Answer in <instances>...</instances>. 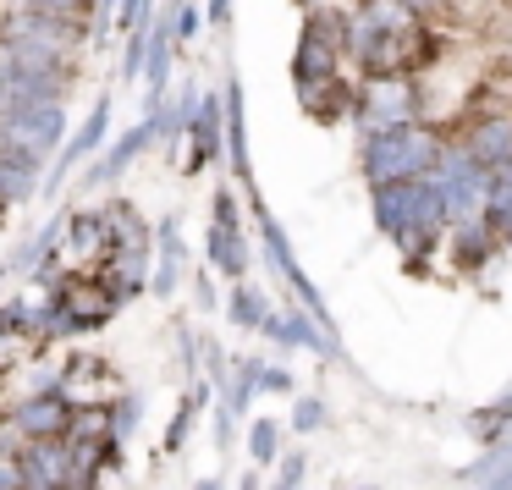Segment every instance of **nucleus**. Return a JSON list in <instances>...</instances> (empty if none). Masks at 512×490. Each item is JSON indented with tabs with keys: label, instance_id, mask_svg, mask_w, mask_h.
Wrapping results in <instances>:
<instances>
[{
	"label": "nucleus",
	"instance_id": "nucleus-25",
	"mask_svg": "<svg viewBox=\"0 0 512 490\" xmlns=\"http://www.w3.org/2000/svg\"><path fill=\"white\" fill-rule=\"evenodd\" d=\"M270 314H276V309L265 303V292H259L254 281H237L232 298H226V320H232L237 331H265Z\"/></svg>",
	"mask_w": 512,
	"mask_h": 490
},
{
	"label": "nucleus",
	"instance_id": "nucleus-45",
	"mask_svg": "<svg viewBox=\"0 0 512 490\" xmlns=\"http://www.w3.org/2000/svg\"><path fill=\"white\" fill-rule=\"evenodd\" d=\"M397 6H408L413 17H424V12H435V6H446V0H397Z\"/></svg>",
	"mask_w": 512,
	"mask_h": 490
},
{
	"label": "nucleus",
	"instance_id": "nucleus-10",
	"mask_svg": "<svg viewBox=\"0 0 512 490\" xmlns=\"http://www.w3.org/2000/svg\"><path fill=\"white\" fill-rule=\"evenodd\" d=\"M259 336H265V342H276L281 353H298V347H303V353H320V358H342V336L325 331V325L314 320L303 303H292V309H276V314L265 320V331H259Z\"/></svg>",
	"mask_w": 512,
	"mask_h": 490
},
{
	"label": "nucleus",
	"instance_id": "nucleus-50",
	"mask_svg": "<svg viewBox=\"0 0 512 490\" xmlns=\"http://www.w3.org/2000/svg\"><path fill=\"white\" fill-rule=\"evenodd\" d=\"M303 6H309V12H314V0H303Z\"/></svg>",
	"mask_w": 512,
	"mask_h": 490
},
{
	"label": "nucleus",
	"instance_id": "nucleus-16",
	"mask_svg": "<svg viewBox=\"0 0 512 490\" xmlns=\"http://www.w3.org/2000/svg\"><path fill=\"white\" fill-rule=\"evenodd\" d=\"M463 149H468V155H474L485 171L512 166V111H490V116H479V122L463 133Z\"/></svg>",
	"mask_w": 512,
	"mask_h": 490
},
{
	"label": "nucleus",
	"instance_id": "nucleus-47",
	"mask_svg": "<svg viewBox=\"0 0 512 490\" xmlns=\"http://www.w3.org/2000/svg\"><path fill=\"white\" fill-rule=\"evenodd\" d=\"M237 490H259V474H243V479H237Z\"/></svg>",
	"mask_w": 512,
	"mask_h": 490
},
{
	"label": "nucleus",
	"instance_id": "nucleus-9",
	"mask_svg": "<svg viewBox=\"0 0 512 490\" xmlns=\"http://www.w3.org/2000/svg\"><path fill=\"white\" fill-rule=\"evenodd\" d=\"M67 133V100H39V105H17V111L0 116V144L34 149V155L50 160V149Z\"/></svg>",
	"mask_w": 512,
	"mask_h": 490
},
{
	"label": "nucleus",
	"instance_id": "nucleus-49",
	"mask_svg": "<svg viewBox=\"0 0 512 490\" xmlns=\"http://www.w3.org/2000/svg\"><path fill=\"white\" fill-rule=\"evenodd\" d=\"M353 490H375V485H353Z\"/></svg>",
	"mask_w": 512,
	"mask_h": 490
},
{
	"label": "nucleus",
	"instance_id": "nucleus-44",
	"mask_svg": "<svg viewBox=\"0 0 512 490\" xmlns=\"http://www.w3.org/2000/svg\"><path fill=\"white\" fill-rule=\"evenodd\" d=\"M193 298H199V309H215V287H210V270H193Z\"/></svg>",
	"mask_w": 512,
	"mask_h": 490
},
{
	"label": "nucleus",
	"instance_id": "nucleus-5",
	"mask_svg": "<svg viewBox=\"0 0 512 490\" xmlns=\"http://www.w3.org/2000/svg\"><path fill=\"white\" fill-rule=\"evenodd\" d=\"M342 56H347V17L314 6V12L303 17L298 50H292V83H298V89H309V83H331Z\"/></svg>",
	"mask_w": 512,
	"mask_h": 490
},
{
	"label": "nucleus",
	"instance_id": "nucleus-23",
	"mask_svg": "<svg viewBox=\"0 0 512 490\" xmlns=\"http://www.w3.org/2000/svg\"><path fill=\"white\" fill-rule=\"evenodd\" d=\"M496 232L485 221H468V226H452V265L457 270H485V259L496 254Z\"/></svg>",
	"mask_w": 512,
	"mask_h": 490
},
{
	"label": "nucleus",
	"instance_id": "nucleus-40",
	"mask_svg": "<svg viewBox=\"0 0 512 490\" xmlns=\"http://www.w3.org/2000/svg\"><path fill=\"white\" fill-rule=\"evenodd\" d=\"M105 375V358H67V386H72V380H100Z\"/></svg>",
	"mask_w": 512,
	"mask_h": 490
},
{
	"label": "nucleus",
	"instance_id": "nucleus-15",
	"mask_svg": "<svg viewBox=\"0 0 512 490\" xmlns=\"http://www.w3.org/2000/svg\"><path fill=\"white\" fill-rule=\"evenodd\" d=\"M105 133H111V100H100L89 116H83V127L67 138V149H61V160L50 166V188H61V177H72V171L83 166V160H100V144Z\"/></svg>",
	"mask_w": 512,
	"mask_h": 490
},
{
	"label": "nucleus",
	"instance_id": "nucleus-8",
	"mask_svg": "<svg viewBox=\"0 0 512 490\" xmlns=\"http://www.w3.org/2000/svg\"><path fill=\"white\" fill-rule=\"evenodd\" d=\"M413 111H419V89L413 78H364L358 89V127L369 133H391V127H413Z\"/></svg>",
	"mask_w": 512,
	"mask_h": 490
},
{
	"label": "nucleus",
	"instance_id": "nucleus-28",
	"mask_svg": "<svg viewBox=\"0 0 512 490\" xmlns=\"http://www.w3.org/2000/svg\"><path fill=\"white\" fill-rule=\"evenodd\" d=\"M468 430H474L485 446H501V441H512V391H507L501 402H490V408H479L474 419H468Z\"/></svg>",
	"mask_w": 512,
	"mask_h": 490
},
{
	"label": "nucleus",
	"instance_id": "nucleus-30",
	"mask_svg": "<svg viewBox=\"0 0 512 490\" xmlns=\"http://www.w3.org/2000/svg\"><path fill=\"white\" fill-rule=\"evenodd\" d=\"M17 12H61V17H78V23H94L100 6L94 0H12Z\"/></svg>",
	"mask_w": 512,
	"mask_h": 490
},
{
	"label": "nucleus",
	"instance_id": "nucleus-4",
	"mask_svg": "<svg viewBox=\"0 0 512 490\" xmlns=\"http://www.w3.org/2000/svg\"><path fill=\"white\" fill-rule=\"evenodd\" d=\"M89 34H94V23H78V17H61V12H17L12 6L0 17V45L28 50V56H50V61L78 56Z\"/></svg>",
	"mask_w": 512,
	"mask_h": 490
},
{
	"label": "nucleus",
	"instance_id": "nucleus-6",
	"mask_svg": "<svg viewBox=\"0 0 512 490\" xmlns=\"http://www.w3.org/2000/svg\"><path fill=\"white\" fill-rule=\"evenodd\" d=\"M435 188L446 199V221L468 226V221H485V193H490V171L468 155L463 144H446L441 166H435Z\"/></svg>",
	"mask_w": 512,
	"mask_h": 490
},
{
	"label": "nucleus",
	"instance_id": "nucleus-18",
	"mask_svg": "<svg viewBox=\"0 0 512 490\" xmlns=\"http://www.w3.org/2000/svg\"><path fill=\"white\" fill-rule=\"evenodd\" d=\"M182 287V221L160 215L155 226V276H149V298H177Z\"/></svg>",
	"mask_w": 512,
	"mask_h": 490
},
{
	"label": "nucleus",
	"instance_id": "nucleus-7",
	"mask_svg": "<svg viewBox=\"0 0 512 490\" xmlns=\"http://www.w3.org/2000/svg\"><path fill=\"white\" fill-rule=\"evenodd\" d=\"M254 221H259V237H265V254H270V265H276V276L287 281V292H292V298H298L303 309L314 314V320L325 325V331L336 336V320H331V309H325V298H320V292H314V281L303 276L298 254H292V237L281 232V221H276V215H270V210H265V204H259V199H254Z\"/></svg>",
	"mask_w": 512,
	"mask_h": 490
},
{
	"label": "nucleus",
	"instance_id": "nucleus-26",
	"mask_svg": "<svg viewBox=\"0 0 512 490\" xmlns=\"http://www.w3.org/2000/svg\"><path fill=\"white\" fill-rule=\"evenodd\" d=\"M485 226L496 232V243H512V166L490 171V193H485Z\"/></svg>",
	"mask_w": 512,
	"mask_h": 490
},
{
	"label": "nucleus",
	"instance_id": "nucleus-13",
	"mask_svg": "<svg viewBox=\"0 0 512 490\" xmlns=\"http://www.w3.org/2000/svg\"><path fill=\"white\" fill-rule=\"evenodd\" d=\"M12 468H17V490H72V446L67 441H28Z\"/></svg>",
	"mask_w": 512,
	"mask_h": 490
},
{
	"label": "nucleus",
	"instance_id": "nucleus-48",
	"mask_svg": "<svg viewBox=\"0 0 512 490\" xmlns=\"http://www.w3.org/2000/svg\"><path fill=\"white\" fill-rule=\"evenodd\" d=\"M193 490H226V485H221V479H199Z\"/></svg>",
	"mask_w": 512,
	"mask_h": 490
},
{
	"label": "nucleus",
	"instance_id": "nucleus-39",
	"mask_svg": "<svg viewBox=\"0 0 512 490\" xmlns=\"http://www.w3.org/2000/svg\"><path fill=\"white\" fill-rule=\"evenodd\" d=\"M17 358H23V331H12V325L0 320V375L17 369Z\"/></svg>",
	"mask_w": 512,
	"mask_h": 490
},
{
	"label": "nucleus",
	"instance_id": "nucleus-14",
	"mask_svg": "<svg viewBox=\"0 0 512 490\" xmlns=\"http://www.w3.org/2000/svg\"><path fill=\"white\" fill-rule=\"evenodd\" d=\"M45 298H61L72 309V320H78V331H105L116 314V298L111 287H105L100 276H61L56 292H45Z\"/></svg>",
	"mask_w": 512,
	"mask_h": 490
},
{
	"label": "nucleus",
	"instance_id": "nucleus-38",
	"mask_svg": "<svg viewBox=\"0 0 512 490\" xmlns=\"http://www.w3.org/2000/svg\"><path fill=\"white\" fill-rule=\"evenodd\" d=\"M23 430H17V419L12 413H0V463H17V457H23Z\"/></svg>",
	"mask_w": 512,
	"mask_h": 490
},
{
	"label": "nucleus",
	"instance_id": "nucleus-19",
	"mask_svg": "<svg viewBox=\"0 0 512 490\" xmlns=\"http://www.w3.org/2000/svg\"><path fill=\"white\" fill-rule=\"evenodd\" d=\"M39 171H45V155L17 144H0V204H28L39 193Z\"/></svg>",
	"mask_w": 512,
	"mask_h": 490
},
{
	"label": "nucleus",
	"instance_id": "nucleus-43",
	"mask_svg": "<svg viewBox=\"0 0 512 490\" xmlns=\"http://www.w3.org/2000/svg\"><path fill=\"white\" fill-rule=\"evenodd\" d=\"M204 17L210 28H232V0H204Z\"/></svg>",
	"mask_w": 512,
	"mask_h": 490
},
{
	"label": "nucleus",
	"instance_id": "nucleus-29",
	"mask_svg": "<svg viewBox=\"0 0 512 490\" xmlns=\"http://www.w3.org/2000/svg\"><path fill=\"white\" fill-rule=\"evenodd\" d=\"M248 457H254V468H270V463H281V424L276 419H254L248 424Z\"/></svg>",
	"mask_w": 512,
	"mask_h": 490
},
{
	"label": "nucleus",
	"instance_id": "nucleus-42",
	"mask_svg": "<svg viewBox=\"0 0 512 490\" xmlns=\"http://www.w3.org/2000/svg\"><path fill=\"white\" fill-rule=\"evenodd\" d=\"M232 419H237V413H232V408H226V402H221V408H215V446H221V452H226V446H232Z\"/></svg>",
	"mask_w": 512,
	"mask_h": 490
},
{
	"label": "nucleus",
	"instance_id": "nucleus-11",
	"mask_svg": "<svg viewBox=\"0 0 512 490\" xmlns=\"http://www.w3.org/2000/svg\"><path fill=\"white\" fill-rule=\"evenodd\" d=\"M226 155V94L204 89L199 111H193V127H188V177H199V171H210L215 160Z\"/></svg>",
	"mask_w": 512,
	"mask_h": 490
},
{
	"label": "nucleus",
	"instance_id": "nucleus-12",
	"mask_svg": "<svg viewBox=\"0 0 512 490\" xmlns=\"http://www.w3.org/2000/svg\"><path fill=\"white\" fill-rule=\"evenodd\" d=\"M72 413H78V402H72L67 391H39V397L17 402L12 419H17V430H23V441H67Z\"/></svg>",
	"mask_w": 512,
	"mask_h": 490
},
{
	"label": "nucleus",
	"instance_id": "nucleus-20",
	"mask_svg": "<svg viewBox=\"0 0 512 490\" xmlns=\"http://www.w3.org/2000/svg\"><path fill=\"white\" fill-rule=\"evenodd\" d=\"M226 160H232L237 182H254L248 166V122H243V78H226Z\"/></svg>",
	"mask_w": 512,
	"mask_h": 490
},
{
	"label": "nucleus",
	"instance_id": "nucleus-21",
	"mask_svg": "<svg viewBox=\"0 0 512 490\" xmlns=\"http://www.w3.org/2000/svg\"><path fill=\"white\" fill-rule=\"evenodd\" d=\"M298 100H303V111H309L314 122H325V127L358 111V94L347 89L342 78H331V83H309V89H298Z\"/></svg>",
	"mask_w": 512,
	"mask_h": 490
},
{
	"label": "nucleus",
	"instance_id": "nucleus-35",
	"mask_svg": "<svg viewBox=\"0 0 512 490\" xmlns=\"http://www.w3.org/2000/svg\"><path fill=\"white\" fill-rule=\"evenodd\" d=\"M171 23H177V45H193V39L204 34V23H210V17H204L199 6H193V0H182V6H177V17H171Z\"/></svg>",
	"mask_w": 512,
	"mask_h": 490
},
{
	"label": "nucleus",
	"instance_id": "nucleus-2",
	"mask_svg": "<svg viewBox=\"0 0 512 490\" xmlns=\"http://www.w3.org/2000/svg\"><path fill=\"white\" fill-rule=\"evenodd\" d=\"M446 144L441 133H430L424 122L413 127H391V133H369L364 138V177L369 188H386V182H419V177H435Z\"/></svg>",
	"mask_w": 512,
	"mask_h": 490
},
{
	"label": "nucleus",
	"instance_id": "nucleus-17",
	"mask_svg": "<svg viewBox=\"0 0 512 490\" xmlns=\"http://www.w3.org/2000/svg\"><path fill=\"white\" fill-rule=\"evenodd\" d=\"M149 144H160V133H155V122H138V127H127L122 138L111 144V155H100V160H89V171H83V182L89 188H105V182H116L127 166H133L138 155H144Z\"/></svg>",
	"mask_w": 512,
	"mask_h": 490
},
{
	"label": "nucleus",
	"instance_id": "nucleus-1",
	"mask_svg": "<svg viewBox=\"0 0 512 490\" xmlns=\"http://www.w3.org/2000/svg\"><path fill=\"white\" fill-rule=\"evenodd\" d=\"M369 215H375L380 237H397L402 248L424 243V237H441L446 226V199L435 188V177L419 182H386V188H369Z\"/></svg>",
	"mask_w": 512,
	"mask_h": 490
},
{
	"label": "nucleus",
	"instance_id": "nucleus-27",
	"mask_svg": "<svg viewBox=\"0 0 512 490\" xmlns=\"http://www.w3.org/2000/svg\"><path fill=\"white\" fill-rule=\"evenodd\" d=\"M265 391V358H237L232 364V380H226V391H221V402L232 413H248V402Z\"/></svg>",
	"mask_w": 512,
	"mask_h": 490
},
{
	"label": "nucleus",
	"instance_id": "nucleus-36",
	"mask_svg": "<svg viewBox=\"0 0 512 490\" xmlns=\"http://www.w3.org/2000/svg\"><path fill=\"white\" fill-rule=\"evenodd\" d=\"M210 226H232V232H243V210H237V193L221 188L210 204Z\"/></svg>",
	"mask_w": 512,
	"mask_h": 490
},
{
	"label": "nucleus",
	"instance_id": "nucleus-34",
	"mask_svg": "<svg viewBox=\"0 0 512 490\" xmlns=\"http://www.w3.org/2000/svg\"><path fill=\"white\" fill-rule=\"evenodd\" d=\"M133 430H138V397L127 391V397L111 402V435H116V441H127Z\"/></svg>",
	"mask_w": 512,
	"mask_h": 490
},
{
	"label": "nucleus",
	"instance_id": "nucleus-31",
	"mask_svg": "<svg viewBox=\"0 0 512 490\" xmlns=\"http://www.w3.org/2000/svg\"><path fill=\"white\" fill-rule=\"evenodd\" d=\"M204 336L193 331V320H177V353H182V369H188V375H199L204 369Z\"/></svg>",
	"mask_w": 512,
	"mask_h": 490
},
{
	"label": "nucleus",
	"instance_id": "nucleus-22",
	"mask_svg": "<svg viewBox=\"0 0 512 490\" xmlns=\"http://www.w3.org/2000/svg\"><path fill=\"white\" fill-rule=\"evenodd\" d=\"M204 254H210V265L221 270V276H232V287H237V281H248V243H243V232H232V226H210V232H204Z\"/></svg>",
	"mask_w": 512,
	"mask_h": 490
},
{
	"label": "nucleus",
	"instance_id": "nucleus-51",
	"mask_svg": "<svg viewBox=\"0 0 512 490\" xmlns=\"http://www.w3.org/2000/svg\"><path fill=\"white\" fill-rule=\"evenodd\" d=\"M0 215H6V204H0Z\"/></svg>",
	"mask_w": 512,
	"mask_h": 490
},
{
	"label": "nucleus",
	"instance_id": "nucleus-24",
	"mask_svg": "<svg viewBox=\"0 0 512 490\" xmlns=\"http://www.w3.org/2000/svg\"><path fill=\"white\" fill-rule=\"evenodd\" d=\"M67 248L72 254H105V248H111V221H105V210H72L67 215Z\"/></svg>",
	"mask_w": 512,
	"mask_h": 490
},
{
	"label": "nucleus",
	"instance_id": "nucleus-3",
	"mask_svg": "<svg viewBox=\"0 0 512 490\" xmlns=\"http://www.w3.org/2000/svg\"><path fill=\"white\" fill-rule=\"evenodd\" d=\"M78 72L67 61L50 56H28V50H6L0 45V116L17 105H39V100H67Z\"/></svg>",
	"mask_w": 512,
	"mask_h": 490
},
{
	"label": "nucleus",
	"instance_id": "nucleus-41",
	"mask_svg": "<svg viewBox=\"0 0 512 490\" xmlns=\"http://www.w3.org/2000/svg\"><path fill=\"white\" fill-rule=\"evenodd\" d=\"M265 391H270V397H292V369L265 364Z\"/></svg>",
	"mask_w": 512,
	"mask_h": 490
},
{
	"label": "nucleus",
	"instance_id": "nucleus-37",
	"mask_svg": "<svg viewBox=\"0 0 512 490\" xmlns=\"http://www.w3.org/2000/svg\"><path fill=\"white\" fill-rule=\"evenodd\" d=\"M116 23H122L127 34L149 28V23H155V0H122V12H116Z\"/></svg>",
	"mask_w": 512,
	"mask_h": 490
},
{
	"label": "nucleus",
	"instance_id": "nucleus-33",
	"mask_svg": "<svg viewBox=\"0 0 512 490\" xmlns=\"http://www.w3.org/2000/svg\"><path fill=\"white\" fill-rule=\"evenodd\" d=\"M303 479H309V452H287V457L276 463L270 490H303Z\"/></svg>",
	"mask_w": 512,
	"mask_h": 490
},
{
	"label": "nucleus",
	"instance_id": "nucleus-46",
	"mask_svg": "<svg viewBox=\"0 0 512 490\" xmlns=\"http://www.w3.org/2000/svg\"><path fill=\"white\" fill-rule=\"evenodd\" d=\"M0 490H17V468L12 463H0Z\"/></svg>",
	"mask_w": 512,
	"mask_h": 490
},
{
	"label": "nucleus",
	"instance_id": "nucleus-32",
	"mask_svg": "<svg viewBox=\"0 0 512 490\" xmlns=\"http://www.w3.org/2000/svg\"><path fill=\"white\" fill-rule=\"evenodd\" d=\"M325 419H331V408H325V397H298V408H292V430H298V435H314V430H325Z\"/></svg>",
	"mask_w": 512,
	"mask_h": 490
}]
</instances>
